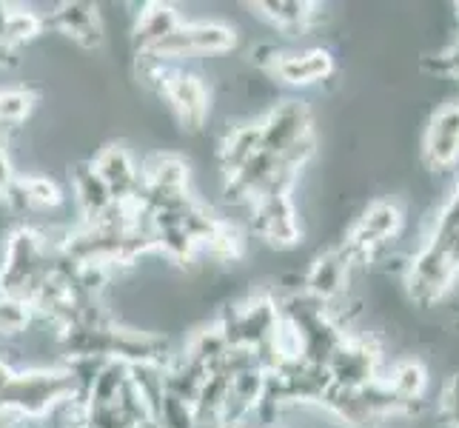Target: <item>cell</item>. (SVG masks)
I'll use <instances>...</instances> for the list:
<instances>
[{
	"mask_svg": "<svg viewBox=\"0 0 459 428\" xmlns=\"http://www.w3.org/2000/svg\"><path fill=\"white\" fill-rule=\"evenodd\" d=\"M403 229V212L397 203L391 200H374L368 203V209L357 217V223L348 231V237L342 240V251L345 258L351 260V266L374 260L379 251H383L397 231Z\"/></svg>",
	"mask_w": 459,
	"mask_h": 428,
	"instance_id": "6da1fadb",
	"label": "cell"
},
{
	"mask_svg": "<svg viewBox=\"0 0 459 428\" xmlns=\"http://www.w3.org/2000/svg\"><path fill=\"white\" fill-rule=\"evenodd\" d=\"M454 280H456V272L446 258V246H442L437 237H429V243L408 260L405 285H408L411 303L420 309L437 306L439 300L448 294Z\"/></svg>",
	"mask_w": 459,
	"mask_h": 428,
	"instance_id": "7a4b0ae2",
	"label": "cell"
},
{
	"mask_svg": "<svg viewBox=\"0 0 459 428\" xmlns=\"http://www.w3.org/2000/svg\"><path fill=\"white\" fill-rule=\"evenodd\" d=\"M251 231L274 249H291L303 240V226L289 192L263 195L251 203Z\"/></svg>",
	"mask_w": 459,
	"mask_h": 428,
	"instance_id": "3957f363",
	"label": "cell"
},
{
	"mask_svg": "<svg viewBox=\"0 0 459 428\" xmlns=\"http://www.w3.org/2000/svg\"><path fill=\"white\" fill-rule=\"evenodd\" d=\"M237 46V31L217 21H200V23H183L174 35H169L154 55L180 60L186 55H226Z\"/></svg>",
	"mask_w": 459,
	"mask_h": 428,
	"instance_id": "277c9868",
	"label": "cell"
},
{
	"mask_svg": "<svg viewBox=\"0 0 459 428\" xmlns=\"http://www.w3.org/2000/svg\"><path fill=\"white\" fill-rule=\"evenodd\" d=\"M422 161L431 171L446 174L459 163V100L439 106L422 143Z\"/></svg>",
	"mask_w": 459,
	"mask_h": 428,
	"instance_id": "5b68a950",
	"label": "cell"
},
{
	"mask_svg": "<svg viewBox=\"0 0 459 428\" xmlns=\"http://www.w3.org/2000/svg\"><path fill=\"white\" fill-rule=\"evenodd\" d=\"M328 371L337 386L359 391L379 377V348L374 345V340L366 337H345L337 354L331 357Z\"/></svg>",
	"mask_w": 459,
	"mask_h": 428,
	"instance_id": "8992f818",
	"label": "cell"
},
{
	"mask_svg": "<svg viewBox=\"0 0 459 428\" xmlns=\"http://www.w3.org/2000/svg\"><path fill=\"white\" fill-rule=\"evenodd\" d=\"M263 126V149L280 154L289 146H294L297 140H303L306 135H311V112L306 100H280L272 112L265 115V120H260Z\"/></svg>",
	"mask_w": 459,
	"mask_h": 428,
	"instance_id": "52a82bcc",
	"label": "cell"
},
{
	"mask_svg": "<svg viewBox=\"0 0 459 428\" xmlns=\"http://www.w3.org/2000/svg\"><path fill=\"white\" fill-rule=\"evenodd\" d=\"M163 98L169 100L174 118L183 126L186 132H203L205 120L212 112V100H209V89H205L203 77L192 72H180L174 81L169 83Z\"/></svg>",
	"mask_w": 459,
	"mask_h": 428,
	"instance_id": "ba28073f",
	"label": "cell"
},
{
	"mask_svg": "<svg viewBox=\"0 0 459 428\" xmlns=\"http://www.w3.org/2000/svg\"><path fill=\"white\" fill-rule=\"evenodd\" d=\"M91 166L106 180V186L112 188L115 203L137 200L143 178H140V171L132 161V154L126 152V146H120V143H108V146H103L91 157Z\"/></svg>",
	"mask_w": 459,
	"mask_h": 428,
	"instance_id": "9c48e42d",
	"label": "cell"
},
{
	"mask_svg": "<svg viewBox=\"0 0 459 428\" xmlns=\"http://www.w3.org/2000/svg\"><path fill=\"white\" fill-rule=\"evenodd\" d=\"M272 74L280 83L294 89H308L323 83L334 74V57L328 49H303V52H282Z\"/></svg>",
	"mask_w": 459,
	"mask_h": 428,
	"instance_id": "30bf717a",
	"label": "cell"
},
{
	"mask_svg": "<svg viewBox=\"0 0 459 428\" xmlns=\"http://www.w3.org/2000/svg\"><path fill=\"white\" fill-rule=\"evenodd\" d=\"M348 272H351V260L345 258V251L340 246L328 249L311 263L308 275L303 277V292L320 300L323 306H331L345 292Z\"/></svg>",
	"mask_w": 459,
	"mask_h": 428,
	"instance_id": "8fae6325",
	"label": "cell"
},
{
	"mask_svg": "<svg viewBox=\"0 0 459 428\" xmlns=\"http://www.w3.org/2000/svg\"><path fill=\"white\" fill-rule=\"evenodd\" d=\"M52 23L60 29V35H66L72 43H77L81 49H98L106 40L103 18L94 4H57Z\"/></svg>",
	"mask_w": 459,
	"mask_h": 428,
	"instance_id": "7c38bea8",
	"label": "cell"
},
{
	"mask_svg": "<svg viewBox=\"0 0 459 428\" xmlns=\"http://www.w3.org/2000/svg\"><path fill=\"white\" fill-rule=\"evenodd\" d=\"M72 192H74V203H77V209H81L83 223H98V220L115 205L112 188H108L106 180L94 171L91 161L74 166Z\"/></svg>",
	"mask_w": 459,
	"mask_h": 428,
	"instance_id": "4fadbf2b",
	"label": "cell"
},
{
	"mask_svg": "<svg viewBox=\"0 0 459 428\" xmlns=\"http://www.w3.org/2000/svg\"><path fill=\"white\" fill-rule=\"evenodd\" d=\"M140 178H143V188L152 195H163V197L188 195V166L178 154L169 152L152 154L143 163Z\"/></svg>",
	"mask_w": 459,
	"mask_h": 428,
	"instance_id": "5bb4252c",
	"label": "cell"
},
{
	"mask_svg": "<svg viewBox=\"0 0 459 428\" xmlns=\"http://www.w3.org/2000/svg\"><path fill=\"white\" fill-rule=\"evenodd\" d=\"M180 26H183V21L171 4H146L143 12L137 14V23L132 31V43H134L137 55L157 49V46H160L169 35H174Z\"/></svg>",
	"mask_w": 459,
	"mask_h": 428,
	"instance_id": "9a60e30c",
	"label": "cell"
},
{
	"mask_svg": "<svg viewBox=\"0 0 459 428\" xmlns=\"http://www.w3.org/2000/svg\"><path fill=\"white\" fill-rule=\"evenodd\" d=\"M263 152V126L260 123H243L223 137L217 149V161L223 174H234L237 169H243L248 161Z\"/></svg>",
	"mask_w": 459,
	"mask_h": 428,
	"instance_id": "2e32d148",
	"label": "cell"
},
{
	"mask_svg": "<svg viewBox=\"0 0 459 428\" xmlns=\"http://www.w3.org/2000/svg\"><path fill=\"white\" fill-rule=\"evenodd\" d=\"M320 408H325L328 415L334 417L337 423H342L345 428H374L379 423L366 408V403H362L357 389H345V386H337V383L328 389Z\"/></svg>",
	"mask_w": 459,
	"mask_h": 428,
	"instance_id": "e0dca14e",
	"label": "cell"
},
{
	"mask_svg": "<svg viewBox=\"0 0 459 428\" xmlns=\"http://www.w3.org/2000/svg\"><path fill=\"white\" fill-rule=\"evenodd\" d=\"M260 14L272 21L286 35H299V31L311 29V23L320 18V6L316 4H299V0H263L257 4Z\"/></svg>",
	"mask_w": 459,
	"mask_h": 428,
	"instance_id": "ac0fdd59",
	"label": "cell"
},
{
	"mask_svg": "<svg viewBox=\"0 0 459 428\" xmlns=\"http://www.w3.org/2000/svg\"><path fill=\"white\" fill-rule=\"evenodd\" d=\"M383 380L394 389V394H397L400 400H405L414 411L422 406L425 389H429V369H425L420 360H400V362H394L388 377H383Z\"/></svg>",
	"mask_w": 459,
	"mask_h": 428,
	"instance_id": "d6986e66",
	"label": "cell"
},
{
	"mask_svg": "<svg viewBox=\"0 0 459 428\" xmlns=\"http://www.w3.org/2000/svg\"><path fill=\"white\" fill-rule=\"evenodd\" d=\"M229 394H231V377L212 371L205 377V383L200 386V394L195 400V415L200 425H217L226 415L229 406Z\"/></svg>",
	"mask_w": 459,
	"mask_h": 428,
	"instance_id": "ffe728a7",
	"label": "cell"
},
{
	"mask_svg": "<svg viewBox=\"0 0 459 428\" xmlns=\"http://www.w3.org/2000/svg\"><path fill=\"white\" fill-rule=\"evenodd\" d=\"M126 383H129V366L120 360H108L89 389V406H115Z\"/></svg>",
	"mask_w": 459,
	"mask_h": 428,
	"instance_id": "44dd1931",
	"label": "cell"
},
{
	"mask_svg": "<svg viewBox=\"0 0 459 428\" xmlns=\"http://www.w3.org/2000/svg\"><path fill=\"white\" fill-rule=\"evenodd\" d=\"M43 18L40 12H35L31 6H9V23H6V35H4V43H9L12 49L14 46H21L31 38L40 35L43 29Z\"/></svg>",
	"mask_w": 459,
	"mask_h": 428,
	"instance_id": "7402d4cb",
	"label": "cell"
},
{
	"mask_svg": "<svg viewBox=\"0 0 459 428\" xmlns=\"http://www.w3.org/2000/svg\"><path fill=\"white\" fill-rule=\"evenodd\" d=\"M18 180L26 188L31 209H60V205L66 203L63 188L49 178V174H23Z\"/></svg>",
	"mask_w": 459,
	"mask_h": 428,
	"instance_id": "603a6c76",
	"label": "cell"
},
{
	"mask_svg": "<svg viewBox=\"0 0 459 428\" xmlns=\"http://www.w3.org/2000/svg\"><path fill=\"white\" fill-rule=\"evenodd\" d=\"M31 109H35V94L23 89H4L0 92V126L23 123Z\"/></svg>",
	"mask_w": 459,
	"mask_h": 428,
	"instance_id": "cb8c5ba5",
	"label": "cell"
},
{
	"mask_svg": "<svg viewBox=\"0 0 459 428\" xmlns=\"http://www.w3.org/2000/svg\"><path fill=\"white\" fill-rule=\"evenodd\" d=\"M157 423H160L163 428H197L200 425L197 415H195V406L180 400V397H174V394H166L160 415H157Z\"/></svg>",
	"mask_w": 459,
	"mask_h": 428,
	"instance_id": "d4e9b609",
	"label": "cell"
},
{
	"mask_svg": "<svg viewBox=\"0 0 459 428\" xmlns=\"http://www.w3.org/2000/svg\"><path fill=\"white\" fill-rule=\"evenodd\" d=\"M459 231V180L454 186V192L448 195L446 205H442V212L437 217V226L431 234L437 237H448V234H456Z\"/></svg>",
	"mask_w": 459,
	"mask_h": 428,
	"instance_id": "484cf974",
	"label": "cell"
},
{
	"mask_svg": "<svg viewBox=\"0 0 459 428\" xmlns=\"http://www.w3.org/2000/svg\"><path fill=\"white\" fill-rule=\"evenodd\" d=\"M442 415L451 428H459V374H454L442 394Z\"/></svg>",
	"mask_w": 459,
	"mask_h": 428,
	"instance_id": "4316f807",
	"label": "cell"
},
{
	"mask_svg": "<svg viewBox=\"0 0 459 428\" xmlns=\"http://www.w3.org/2000/svg\"><path fill=\"white\" fill-rule=\"evenodd\" d=\"M217 428H255L251 420H223Z\"/></svg>",
	"mask_w": 459,
	"mask_h": 428,
	"instance_id": "83f0119b",
	"label": "cell"
},
{
	"mask_svg": "<svg viewBox=\"0 0 459 428\" xmlns=\"http://www.w3.org/2000/svg\"><path fill=\"white\" fill-rule=\"evenodd\" d=\"M134 428H163L157 420H149V423H140V425H134Z\"/></svg>",
	"mask_w": 459,
	"mask_h": 428,
	"instance_id": "f1b7e54d",
	"label": "cell"
}]
</instances>
